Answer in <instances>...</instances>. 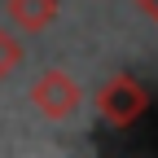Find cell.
Returning a JSON list of instances; mask_svg holds the SVG:
<instances>
[{"mask_svg": "<svg viewBox=\"0 0 158 158\" xmlns=\"http://www.w3.org/2000/svg\"><path fill=\"white\" fill-rule=\"evenodd\" d=\"M5 13H9L13 31L44 35V31L57 22V0H5Z\"/></svg>", "mask_w": 158, "mask_h": 158, "instance_id": "cell-3", "label": "cell"}, {"mask_svg": "<svg viewBox=\"0 0 158 158\" xmlns=\"http://www.w3.org/2000/svg\"><path fill=\"white\" fill-rule=\"evenodd\" d=\"M22 57H27V53H22V40H18L9 27H0V84L22 66Z\"/></svg>", "mask_w": 158, "mask_h": 158, "instance_id": "cell-4", "label": "cell"}, {"mask_svg": "<svg viewBox=\"0 0 158 158\" xmlns=\"http://www.w3.org/2000/svg\"><path fill=\"white\" fill-rule=\"evenodd\" d=\"M92 106H97V114H101L106 123L127 127V123H136V118L149 110V88L136 75H110L106 84L92 92Z\"/></svg>", "mask_w": 158, "mask_h": 158, "instance_id": "cell-1", "label": "cell"}, {"mask_svg": "<svg viewBox=\"0 0 158 158\" xmlns=\"http://www.w3.org/2000/svg\"><path fill=\"white\" fill-rule=\"evenodd\" d=\"M31 106L44 114V118L62 123V118L79 114V106H84V88H79V79L66 75L62 66H48V70L31 84Z\"/></svg>", "mask_w": 158, "mask_h": 158, "instance_id": "cell-2", "label": "cell"}, {"mask_svg": "<svg viewBox=\"0 0 158 158\" xmlns=\"http://www.w3.org/2000/svg\"><path fill=\"white\" fill-rule=\"evenodd\" d=\"M132 5H136V9H141V13L149 18V22H154V27H158V0H132Z\"/></svg>", "mask_w": 158, "mask_h": 158, "instance_id": "cell-5", "label": "cell"}]
</instances>
